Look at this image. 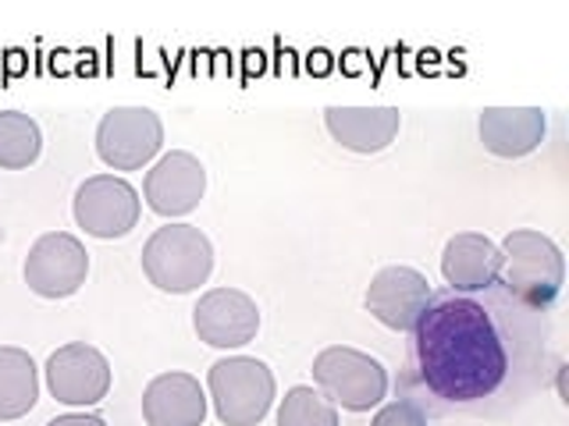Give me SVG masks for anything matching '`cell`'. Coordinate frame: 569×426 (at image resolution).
<instances>
[{
    "instance_id": "1",
    "label": "cell",
    "mask_w": 569,
    "mask_h": 426,
    "mask_svg": "<svg viewBox=\"0 0 569 426\" xmlns=\"http://www.w3.org/2000/svg\"><path fill=\"white\" fill-rule=\"evenodd\" d=\"M420 381L441 402H480L502 387L509 355L495 320L467 295L431 298L413 331Z\"/></svg>"
},
{
    "instance_id": "2",
    "label": "cell",
    "mask_w": 569,
    "mask_h": 426,
    "mask_svg": "<svg viewBox=\"0 0 569 426\" xmlns=\"http://www.w3.org/2000/svg\"><path fill=\"white\" fill-rule=\"evenodd\" d=\"M498 248H502L498 281L506 284V292L533 310H548L562 292V277H566L562 248L533 227L509 231Z\"/></svg>"
},
{
    "instance_id": "3",
    "label": "cell",
    "mask_w": 569,
    "mask_h": 426,
    "mask_svg": "<svg viewBox=\"0 0 569 426\" xmlns=\"http://www.w3.org/2000/svg\"><path fill=\"white\" fill-rule=\"evenodd\" d=\"M213 271V245L196 224H164L142 245V274L168 295H189Z\"/></svg>"
},
{
    "instance_id": "4",
    "label": "cell",
    "mask_w": 569,
    "mask_h": 426,
    "mask_svg": "<svg viewBox=\"0 0 569 426\" xmlns=\"http://www.w3.org/2000/svg\"><path fill=\"white\" fill-rule=\"evenodd\" d=\"M213 413L224 426H257L274 405V373L253 355H228L207 373Z\"/></svg>"
},
{
    "instance_id": "5",
    "label": "cell",
    "mask_w": 569,
    "mask_h": 426,
    "mask_svg": "<svg viewBox=\"0 0 569 426\" xmlns=\"http://www.w3.org/2000/svg\"><path fill=\"white\" fill-rule=\"evenodd\" d=\"M313 384L335 408L349 413H370L388 395V373L370 352L349 345H328L313 359Z\"/></svg>"
},
{
    "instance_id": "6",
    "label": "cell",
    "mask_w": 569,
    "mask_h": 426,
    "mask_svg": "<svg viewBox=\"0 0 569 426\" xmlns=\"http://www.w3.org/2000/svg\"><path fill=\"white\" fill-rule=\"evenodd\" d=\"M164 146V121L150 106H111L97 124V156L114 171H139Z\"/></svg>"
},
{
    "instance_id": "7",
    "label": "cell",
    "mask_w": 569,
    "mask_h": 426,
    "mask_svg": "<svg viewBox=\"0 0 569 426\" xmlns=\"http://www.w3.org/2000/svg\"><path fill=\"white\" fill-rule=\"evenodd\" d=\"M76 224L93 239H124L139 224L142 200L118 174H93L76 189L71 200Z\"/></svg>"
},
{
    "instance_id": "8",
    "label": "cell",
    "mask_w": 569,
    "mask_h": 426,
    "mask_svg": "<svg viewBox=\"0 0 569 426\" xmlns=\"http://www.w3.org/2000/svg\"><path fill=\"white\" fill-rule=\"evenodd\" d=\"M22 274L40 298H68L89 277V253L68 231H47V235H40L29 245Z\"/></svg>"
},
{
    "instance_id": "9",
    "label": "cell",
    "mask_w": 569,
    "mask_h": 426,
    "mask_svg": "<svg viewBox=\"0 0 569 426\" xmlns=\"http://www.w3.org/2000/svg\"><path fill=\"white\" fill-rule=\"evenodd\" d=\"M47 387L61 405L89 408L111 390V363L107 355L86 342H68L47 359Z\"/></svg>"
},
{
    "instance_id": "10",
    "label": "cell",
    "mask_w": 569,
    "mask_h": 426,
    "mask_svg": "<svg viewBox=\"0 0 569 426\" xmlns=\"http://www.w3.org/2000/svg\"><path fill=\"white\" fill-rule=\"evenodd\" d=\"M431 306V284L417 271V266H381L370 277L367 288V313L385 324L388 331L413 334L423 310Z\"/></svg>"
},
{
    "instance_id": "11",
    "label": "cell",
    "mask_w": 569,
    "mask_h": 426,
    "mask_svg": "<svg viewBox=\"0 0 569 426\" xmlns=\"http://www.w3.org/2000/svg\"><path fill=\"white\" fill-rule=\"evenodd\" d=\"M207 192V168L200 164V156H192L186 150H171L157 160L147 171L142 182V200L160 217H186L200 206Z\"/></svg>"
},
{
    "instance_id": "12",
    "label": "cell",
    "mask_w": 569,
    "mask_h": 426,
    "mask_svg": "<svg viewBox=\"0 0 569 426\" xmlns=\"http://www.w3.org/2000/svg\"><path fill=\"white\" fill-rule=\"evenodd\" d=\"M192 327L210 348H242L260 331V310L239 288H210L196 302Z\"/></svg>"
},
{
    "instance_id": "13",
    "label": "cell",
    "mask_w": 569,
    "mask_h": 426,
    "mask_svg": "<svg viewBox=\"0 0 569 426\" xmlns=\"http://www.w3.org/2000/svg\"><path fill=\"white\" fill-rule=\"evenodd\" d=\"M142 419L147 426H203L207 395L192 373H157L142 390Z\"/></svg>"
},
{
    "instance_id": "14",
    "label": "cell",
    "mask_w": 569,
    "mask_h": 426,
    "mask_svg": "<svg viewBox=\"0 0 569 426\" xmlns=\"http://www.w3.org/2000/svg\"><path fill=\"white\" fill-rule=\"evenodd\" d=\"M477 132L488 153L520 160L545 142V111L541 106H485L477 118Z\"/></svg>"
},
{
    "instance_id": "15",
    "label": "cell",
    "mask_w": 569,
    "mask_h": 426,
    "mask_svg": "<svg viewBox=\"0 0 569 426\" xmlns=\"http://www.w3.org/2000/svg\"><path fill=\"white\" fill-rule=\"evenodd\" d=\"M502 271V248L480 231H459L445 242L441 274L452 284V292H485Z\"/></svg>"
},
{
    "instance_id": "16",
    "label": "cell",
    "mask_w": 569,
    "mask_h": 426,
    "mask_svg": "<svg viewBox=\"0 0 569 426\" xmlns=\"http://www.w3.org/2000/svg\"><path fill=\"white\" fill-rule=\"evenodd\" d=\"M325 124L342 150L381 153L396 142L402 114L396 106H328Z\"/></svg>"
},
{
    "instance_id": "17",
    "label": "cell",
    "mask_w": 569,
    "mask_h": 426,
    "mask_svg": "<svg viewBox=\"0 0 569 426\" xmlns=\"http://www.w3.org/2000/svg\"><path fill=\"white\" fill-rule=\"evenodd\" d=\"M40 402V369L26 348L0 345V423L29 416Z\"/></svg>"
},
{
    "instance_id": "18",
    "label": "cell",
    "mask_w": 569,
    "mask_h": 426,
    "mask_svg": "<svg viewBox=\"0 0 569 426\" xmlns=\"http://www.w3.org/2000/svg\"><path fill=\"white\" fill-rule=\"evenodd\" d=\"M43 132L36 118L22 111H0V168L4 171H26L40 160Z\"/></svg>"
},
{
    "instance_id": "19",
    "label": "cell",
    "mask_w": 569,
    "mask_h": 426,
    "mask_svg": "<svg viewBox=\"0 0 569 426\" xmlns=\"http://www.w3.org/2000/svg\"><path fill=\"white\" fill-rule=\"evenodd\" d=\"M278 426H338V408L320 390L299 384L281 398Z\"/></svg>"
},
{
    "instance_id": "20",
    "label": "cell",
    "mask_w": 569,
    "mask_h": 426,
    "mask_svg": "<svg viewBox=\"0 0 569 426\" xmlns=\"http://www.w3.org/2000/svg\"><path fill=\"white\" fill-rule=\"evenodd\" d=\"M370 426H427V416L417 402H388L378 416L370 419Z\"/></svg>"
},
{
    "instance_id": "21",
    "label": "cell",
    "mask_w": 569,
    "mask_h": 426,
    "mask_svg": "<svg viewBox=\"0 0 569 426\" xmlns=\"http://www.w3.org/2000/svg\"><path fill=\"white\" fill-rule=\"evenodd\" d=\"M47 426H107V419L103 416H93V413H68V416L50 419Z\"/></svg>"
}]
</instances>
